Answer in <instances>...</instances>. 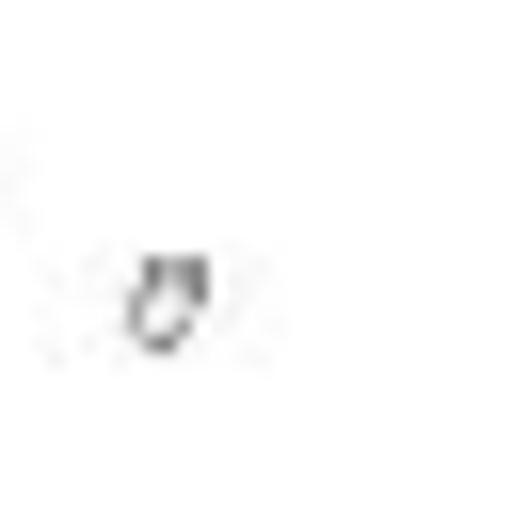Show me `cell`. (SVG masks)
<instances>
[{"mask_svg":"<svg viewBox=\"0 0 512 512\" xmlns=\"http://www.w3.org/2000/svg\"><path fill=\"white\" fill-rule=\"evenodd\" d=\"M192 320H208V256H144L128 272V352H176Z\"/></svg>","mask_w":512,"mask_h":512,"instance_id":"6da1fadb","label":"cell"}]
</instances>
